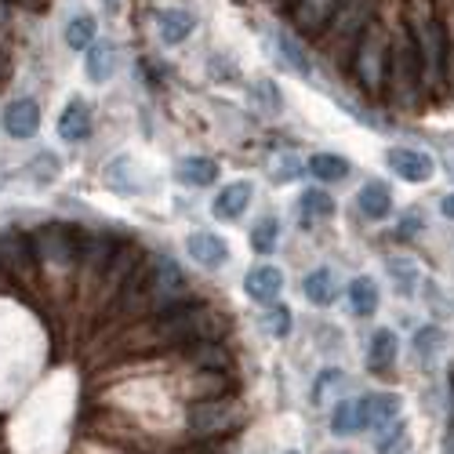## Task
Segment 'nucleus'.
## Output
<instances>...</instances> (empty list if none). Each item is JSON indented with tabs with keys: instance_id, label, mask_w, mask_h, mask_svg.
Segmentation results:
<instances>
[{
	"instance_id": "f257e3e1",
	"label": "nucleus",
	"mask_w": 454,
	"mask_h": 454,
	"mask_svg": "<svg viewBox=\"0 0 454 454\" xmlns=\"http://www.w3.org/2000/svg\"><path fill=\"white\" fill-rule=\"evenodd\" d=\"M157 331H160L164 342H178V346L215 342V338L225 331V317H218V313H211L204 306H189V301H182V306L164 313Z\"/></svg>"
},
{
	"instance_id": "f03ea898",
	"label": "nucleus",
	"mask_w": 454,
	"mask_h": 454,
	"mask_svg": "<svg viewBox=\"0 0 454 454\" xmlns=\"http://www.w3.org/2000/svg\"><path fill=\"white\" fill-rule=\"evenodd\" d=\"M389 88H393V102L400 109H414L426 95L422 62H419V51H414L411 36H400L389 48Z\"/></svg>"
},
{
	"instance_id": "7ed1b4c3",
	"label": "nucleus",
	"mask_w": 454,
	"mask_h": 454,
	"mask_svg": "<svg viewBox=\"0 0 454 454\" xmlns=\"http://www.w3.org/2000/svg\"><path fill=\"white\" fill-rule=\"evenodd\" d=\"M33 251L36 262L55 273H69L81 266V251H84V237L81 230H69V225H44L33 237Z\"/></svg>"
},
{
	"instance_id": "20e7f679",
	"label": "nucleus",
	"mask_w": 454,
	"mask_h": 454,
	"mask_svg": "<svg viewBox=\"0 0 454 454\" xmlns=\"http://www.w3.org/2000/svg\"><path fill=\"white\" fill-rule=\"evenodd\" d=\"M353 69H356V81L364 84V91L378 95L386 88V73H389V44L378 26H367L364 36L353 48Z\"/></svg>"
},
{
	"instance_id": "39448f33",
	"label": "nucleus",
	"mask_w": 454,
	"mask_h": 454,
	"mask_svg": "<svg viewBox=\"0 0 454 454\" xmlns=\"http://www.w3.org/2000/svg\"><path fill=\"white\" fill-rule=\"evenodd\" d=\"M185 426L200 440L230 433V429L240 426V407H237V400H222V396L197 400V403H189V411H185Z\"/></svg>"
},
{
	"instance_id": "423d86ee",
	"label": "nucleus",
	"mask_w": 454,
	"mask_h": 454,
	"mask_svg": "<svg viewBox=\"0 0 454 454\" xmlns=\"http://www.w3.org/2000/svg\"><path fill=\"white\" fill-rule=\"evenodd\" d=\"M411 41H414V51H419V62H422L426 88H440L447 81V69H450V59L443 48V29L436 22H419L411 33Z\"/></svg>"
},
{
	"instance_id": "0eeeda50",
	"label": "nucleus",
	"mask_w": 454,
	"mask_h": 454,
	"mask_svg": "<svg viewBox=\"0 0 454 454\" xmlns=\"http://www.w3.org/2000/svg\"><path fill=\"white\" fill-rule=\"evenodd\" d=\"M185 298V277L175 266V258H157L153 270H145V301L153 309H175Z\"/></svg>"
},
{
	"instance_id": "6e6552de",
	"label": "nucleus",
	"mask_w": 454,
	"mask_h": 454,
	"mask_svg": "<svg viewBox=\"0 0 454 454\" xmlns=\"http://www.w3.org/2000/svg\"><path fill=\"white\" fill-rule=\"evenodd\" d=\"M33 262H36V251H33V240L8 230V233H0V273H8V277H33Z\"/></svg>"
},
{
	"instance_id": "1a4fd4ad",
	"label": "nucleus",
	"mask_w": 454,
	"mask_h": 454,
	"mask_svg": "<svg viewBox=\"0 0 454 454\" xmlns=\"http://www.w3.org/2000/svg\"><path fill=\"white\" fill-rule=\"evenodd\" d=\"M386 164H389L403 182H429L433 171H436V160H433L429 153H422V149H407V145L389 149Z\"/></svg>"
},
{
	"instance_id": "9d476101",
	"label": "nucleus",
	"mask_w": 454,
	"mask_h": 454,
	"mask_svg": "<svg viewBox=\"0 0 454 454\" xmlns=\"http://www.w3.org/2000/svg\"><path fill=\"white\" fill-rule=\"evenodd\" d=\"M4 131L12 138H33L36 131H41V106H36L33 98H15L4 106Z\"/></svg>"
},
{
	"instance_id": "9b49d317",
	"label": "nucleus",
	"mask_w": 454,
	"mask_h": 454,
	"mask_svg": "<svg viewBox=\"0 0 454 454\" xmlns=\"http://www.w3.org/2000/svg\"><path fill=\"white\" fill-rule=\"evenodd\" d=\"M244 291L251 301H258V306H277L280 291H284V273L277 266H258L244 277Z\"/></svg>"
},
{
	"instance_id": "f8f14e48",
	"label": "nucleus",
	"mask_w": 454,
	"mask_h": 454,
	"mask_svg": "<svg viewBox=\"0 0 454 454\" xmlns=\"http://www.w3.org/2000/svg\"><path fill=\"white\" fill-rule=\"evenodd\" d=\"M338 8H342V0H298L294 4V22H298V29L320 36V33H327V26L338 15Z\"/></svg>"
},
{
	"instance_id": "ddd939ff",
	"label": "nucleus",
	"mask_w": 454,
	"mask_h": 454,
	"mask_svg": "<svg viewBox=\"0 0 454 454\" xmlns=\"http://www.w3.org/2000/svg\"><path fill=\"white\" fill-rule=\"evenodd\" d=\"M251 197H254L251 182H230V185H225L222 193L215 197V204H211V215H215V218H222V222H237V218L247 211Z\"/></svg>"
},
{
	"instance_id": "4468645a",
	"label": "nucleus",
	"mask_w": 454,
	"mask_h": 454,
	"mask_svg": "<svg viewBox=\"0 0 454 454\" xmlns=\"http://www.w3.org/2000/svg\"><path fill=\"white\" fill-rule=\"evenodd\" d=\"M121 244L113 237H84V251H81V270L91 277H106L109 262L117 258Z\"/></svg>"
},
{
	"instance_id": "2eb2a0df",
	"label": "nucleus",
	"mask_w": 454,
	"mask_h": 454,
	"mask_svg": "<svg viewBox=\"0 0 454 454\" xmlns=\"http://www.w3.org/2000/svg\"><path fill=\"white\" fill-rule=\"evenodd\" d=\"M360 407H364V429H389L400 414V396L371 393L367 400H360Z\"/></svg>"
},
{
	"instance_id": "dca6fc26",
	"label": "nucleus",
	"mask_w": 454,
	"mask_h": 454,
	"mask_svg": "<svg viewBox=\"0 0 454 454\" xmlns=\"http://www.w3.org/2000/svg\"><path fill=\"white\" fill-rule=\"evenodd\" d=\"M185 247H189V254H193V262H200L204 270H218V266L230 262V247H225V240L215 237V233H193L185 240Z\"/></svg>"
},
{
	"instance_id": "f3484780",
	"label": "nucleus",
	"mask_w": 454,
	"mask_h": 454,
	"mask_svg": "<svg viewBox=\"0 0 454 454\" xmlns=\"http://www.w3.org/2000/svg\"><path fill=\"white\" fill-rule=\"evenodd\" d=\"M59 135L66 142H84L91 135V109L84 98H73L66 109H62V117H59Z\"/></svg>"
},
{
	"instance_id": "a211bd4d",
	"label": "nucleus",
	"mask_w": 454,
	"mask_h": 454,
	"mask_svg": "<svg viewBox=\"0 0 454 454\" xmlns=\"http://www.w3.org/2000/svg\"><path fill=\"white\" fill-rule=\"evenodd\" d=\"M356 204H360V215H367L371 222H378V218H389V211H393V193H389L386 182H367V185L360 189Z\"/></svg>"
},
{
	"instance_id": "6ab92c4d",
	"label": "nucleus",
	"mask_w": 454,
	"mask_h": 454,
	"mask_svg": "<svg viewBox=\"0 0 454 454\" xmlns=\"http://www.w3.org/2000/svg\"><path fill=\"white\" fill-rule=\"evenodd\" d=\"M175 178H178L182 185L204 189V185H211V182L218 178V164H215V160H207V157H185V160H178Z\"/></svg>"
},
{
	"instance_id": "aec40b11",
	"label": "nucleus",
	"mask_w": 454,
	"mask_h": 454,
	"mask_svg": "<svg viewBox=\"0 0 454 454\" xmlns=\"http://www.w3.org/2000/svg\"><path fill=\"white\" fill-rule=\"evenodd\" d=\"M396 349H400V342H396V334L389 331V327H382V331H374V338H371V349H367V367L371 371H389L393 364H396Z\"/></svg>"
},
{
	"instance_id": "412c9836",
	"label": "nucleus",
	"mask_w": 454,
	"mask_h": 454,
	"mask_svg": "<svg viewBox=\"0 0 454 454\" xmlns=\"http://www.w3.org/2000/svg\"><path fill=\"white\" fill-rule=\"evenodd\" d=\"M273 44H277V55H280L277 62H280L284 69H291L294 77H309V73H313V66H309L306 51H301V44L294 41L291 33H277V36H273Z\"/></svg>"
},
{
	"instance_id": "4be33fe9",
	"label": "nucleus",
	"mask_w": 454,
	"mask_h": 454,
	"mask_svg": "<svg viewBox=\"0 0 454 454\" xmlns=\"http://www.w3.org/2000/svg\"><path fill=\"white\" fill-rule=\"evenodd\" d=\"M157 33L164 44H182L189 33H193V19H189L185 12H175V8H164L157 15Z\"/></svg>"
},
{
	"instance_id": "5701e85b",
	"label": "nucleus",
	"mask_w": 454,
	"mask_h": 454,
	"mask_svg": "<svg viewBox=\"0 0 454 454\" xmlns=\"http://www.w3.org/2000/svg\"><path fill=\"white\" fill-rule=\"evenodd\" d=\"M301 287H306V298L313 301V306H320V309L331 306V301L338 298V284H334V273L331 270H313Z\"/></svg>"
},
{
	"instance_id": "b1692460",
	"label": "nucleus",
	"mask_w": 454,
	"mask_h": 454,
	"mask_svg": "<svg viewBox=\"0 0 454 454\" xmlns=\"http://www.w3.org/2000/svg\"><path fill=\"white\" fill-rule=\"evenodd\" d=\"M331 429L338 436H349V433L364 429V407H360V400H338L334 414H331Z\"/></svg>"
},
{
	"instance_id": "393cba45",
	"label": "nucleus",
	"mask_w": 454,
	"mask_h": 454,
	"mask_svg": "<svg viewBox=\"0 0 454 454\" xmlns=\"http://www.w3.org/2000/svg\"><path fill=\"white\" fill-rule=\"evenodd\" d=\"M113 69H117V48L113 44H91L88 48V77L95 84H102V81L113 77Z\"/></svg>"
},
{
	"instance_id": "a878e982",
	"label": "nucleus",
	"mask_w": 454,
	"mask_h": 454,
	"mask_svg": "<svg viewBox=\"0 0 454 454\" xmlns=\"http://www.w3.org/2000/svg\"><path fill=\"white\" fill-rule=\"evenodd\" d=\"M349 306L356 317H371L378 309V284L371 277H356L349 284Z\"/></svg>"
},
{
	"instance_id": "bb28decb",
	"label": "nucleus",
	"mask_w": 454,
	"mask_h": 454,
	"mask_svg": "<svg viewBox=\"0 0 454 454\" xmlns=\"http://www.w3.org/2000/svg\"><path fill=\"white\" fill-rule=\"evenodd\" d=\"M443 342H447V338H443V331L436 327V324H426L419 334H414V353H419V360L422 364H436V356H440V349H443Z\"/></svg>"
},
{
	"instance_id": "cd10ccee",
	"label": "nucleus",
	"mask_w": 454,
	"mask_h": 454,
	"mask_svg": "<svg viewBox=\"0 0 454 454\" xmlns=\"http://www.w3.org/2000/svg\"><path fill=\"white\" fill-rule=\"evenodd\" d=\"M309 175H317L320 182H342L349 175V160L334 157V153H317V157H309Z\"/></svg>"
},
{
	"instance_id": "c85d7f7f",
	"label": "nucleus",
	"mask_w": 454,
	"mask_h": 454,
	"mask_svg": "<svg viewBox=\"0 0 454 454\" xmlns=\"http://www.w3.org/2000/svg\"><path fill=\"white\" fill-rule=\"evenodd\" d=\"M95 19L91 15H77V19H69L66 22V44L73 48V51H84V48H91L95 44Z\"/></svg>"
},
{
	"instance_id": "c756f323",
	"label": "nucleus",
	"mask_w": 454,
	"mask_h": 454,
	"mask_svg": "<svg viewBox=\"0 0 454 454\" xmlns=\"http://www.w3.org/2000/svg\"><path fill=\"white\" fill-rule=\"evenodd\" d=\"M334 215V200L324 189H306L301 193V222H317V218H331Z\"/></svg>"
},
{
	"instance_id": "7c9ffc66",
	"label": "nucleus",
	"mask_w": 454,
	"mask_h": 454,
	"mask_svg": "<svg viewBox=\"0 0 454 454\" xmlns=\"http://www.w3.org/2000/svg\"><path fill=\"white\" fill-rule=\"evenodd\" d=\"M277 244H280V222L277 218H262L254 230H251V247L258 254H273Z\"/></svg>"
},
{
	"instance_id": "2f4dec72",
	"label": "nucleus",
	"mask_w": 454,
	"mask_h": 454,
	"mask_svg": "<svg viewBox=\"0 0 454 454\" xmlns=\"http://www.w3.org/2000/svg\"><path fill=\"white\" fill-rule=\"evenodd\" d=\"M378 454H411V429L403 422H393L378 443Z\"/></svg>"
},
{
	"instance_id": "473e14b6",
	"label": "nucleus",
	"mask_w": 454,
	"mask_h": 454,
	"mask_svg": "<svg viewBox=\"0 0 454 454\" xmlns=\"http://www.w3.org/2000/svg\"><path fill=\"white\" fill-rule=\"evenodd\" d=\"M291 309L287 306H270L266 309V317H262V327H266V334L270 338H287L291 334Z\"/></svg>"
},
{
	"instance_id": "72a5a7b5",
	"label": "nucleus",
	"mask_w": 454,
	"mask_h": 454,
	"mask_svg": "<svg viewBox=\"0 0 454 454\" xmlns=\"http://www.w3.org/2000/svg\"><path fill=\"white\" fill-rule=\"evenodd\" d=\"M189 360L200 364V367H225V349L218 342H193V349H189Z\"/></svg>"
},
{
	"instance_id": "f704fd0d",
	"label": "nucleus",
	"mask_w": 454,
	"mask_h": 454,
	"mask_svg": "<svg viewBox=\"0 0 454 454\" xmlns=\"http://www.w3.org/2000/svg\"><path fill=\"white\" fill-rule=\"evenodd\" d=\"M389 277L400 284V294H414V284H419V270H414L407 258H393V262H389Z\"/></svg>"
},
{
	"instance_id": "c9c22d12",
	"label": "nucleus",
	"mask_w": 454,
	"mask_h": 454,
	"mask_svg": "<svg viewBox=\"0 0 454 454\" xmlns=\"http://www.w3.org/2000/svg\"><path fill=\"white\" fill-rule=\"evenodd\" d=\"M342 382H346L342 371H338V367H324L320 378H317V386H313V400L317 403H327V393L331 389H342Z\"/></svg>"
},
{
	"instance_id": "e433bc0d",
	"label": "nucleus",
	"mask_w": 454,
	"mask_h": 454,
	"mask_svg": "<svg viewBox=\"0 0 454 454\" xmlns=\"http://www.w3.org/2000/svg\"><path fill=\"white\" fill-rule=\"evenodd\" d=\"M298 171H301V164H298L291 153H277V157L270 160V178H273V182H294Z\"/></svg>"
},
{
	"instance_id": "4c0bfd02",
	"label": "nucleus",
	"mask_w": 454,
	"mask_h": 454,
	"mask_svg": "<svg viewBox=\"0 0 454 454\" xmlns=\"http://www.w3.org/2000/svg\"><path fill=\"white\" fill-rule=\"evenodd\" d=\"M29 175L41 182V185H48V182H55L59 178V157H51V153H41L33 164H29Z\"/></svg>"
},
{
	"instance_id": "58836bf2",
	"label": "nucleus",
	"mask_w": 454,
	"mask_h": 454,
	"mask_svg": "<svg viewBox=\"0 0 454 454\" xmlns=\"http://www.w3.org/2000/svg\"><path fill=\"white\" fill-rule=\"evenodd\" d=\"M251 95H254V98H262L270 109H280V95L273 91V84H270V81H258V84L251 88Z\"/></svg>"
},
{
	"instance_id": "ea45409f",
	"label": "nucleus",
	"mask_w": 454,
	"mask_h": 454,
	"mask_svg": "<svg viewBox=\"0 0 454 454\" xmlns=\"http://www.w3.org/2000/svg\"><path fill=\"white\" fill-rule=\"evenodd\" d=\"M414 230H419V218H403V222L396 225V237H400V240H411Z\"/></svg>"
},
{
	"instance_id": "a19ab883",
	"label": "nucleus",
	"mask_w": 454,
	"mask_h": 454,
	"mask_svg": "<svg viewBox=\"0 0 454 454\" xmlns=\"http://www.w3.org/2000/svg\"><path fill=\"white\" fill-rule=\"evenodd\" d=\"M440 211H443V215H447V218L454 222V193H450V197H443V204H440Z\"/></svg>"
},
{
	"instance_id": "79ce46f5",
	"label": "nucleus",
	"mask_w": 454,
	"mask_h": 454,
	"mask_svg": "<svg viewBox=\"0 0 454 454\" xmlns=\"http://www.w3.org/2000/svg\"><path fill=\"white\" fill-rule=\"evenodd\" d=\"M443 454H454V422H450V429L443 436Z\"/></svg>"
},
{
	"instance_id": "37998d69",
	"label": "nucleus",
	"mask_w": 454,
	"mask_h": 454,
	"mask_svg": "<svg viewBox=\"0 0 454 454\" xmlns=\"http://www.w3.org/2000/svg\"><path fill=\"white\" fill-rule=\"evenodd\" d=\"M4 26H8V4L0 0V29H4Z\"/></svg>"
},
{
	"instance_id": "c03bdc74",
	"label": "nucleus",
	"mask_w": 454,
	"mask_h": 454,
	"mask_svg": "<svg viewBox=\"0 0 454 454\" xmlns=\"http://www.w3.org/2000/svg\"><path fill=\"white\" fill-rule=\"evenodd\" d=\"M450 422H454V389H450Z\"/></svg>"
},
{
	"instance_id": "a18cd8bd",
	"label": "nucleus",
	"mask_w": 454,
	"mask_h": 454,
	"mask_svg": "<svg viewBox=\"0 0 454 454\" xmlns=\"http://www.w3.org/2000/svg\"><path fill=\"white\" fill-rule=\"evenodd\" d=\"M182 454H211V450H182Z\"/></svg>"
},
{
	"instance_id": "49530a36",
	"label": "nucleus",
	"mask_w": 454,
	"mask_h": 454,
	"mask_svg": "<svg viewBox=\"0 0 454 454\" xmlns=\"http://www.w3.org/2000/svg\"><path fill=\"white\" fill-rule=\"evenodd\" d=\"M287 454H298V450H287Z\"/></svg>"
},
{
	"instance_id": "de8ad7c7",
	"label": "nucleus",
	"mask_w": 454,
	"mask_h": 454,
	"mask_svg": "<svg viewBox=\"0 0 454 454\" xmlns=\"http://www.w3.org/2000/svg\"><path fill=\"white\" fill-rule=\"evenodd\" d=\"M29 4H33V0H29Z\"/></svg>"
}]
</instances>
